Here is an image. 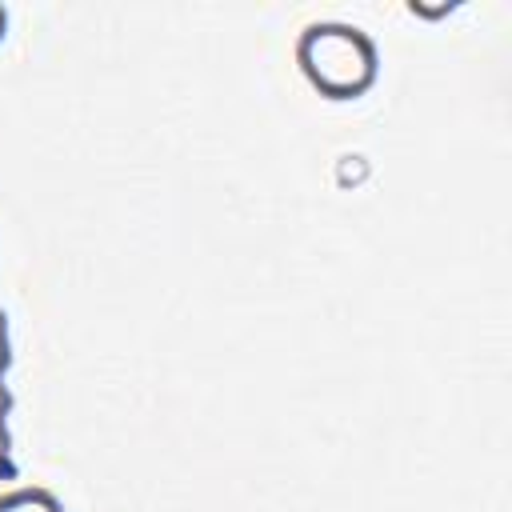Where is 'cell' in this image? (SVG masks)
<instances>
[{"instance_id": "6", "label": "cell", "mask_w": 512, "mask_h": 512, "mask_svg": "<svg viewBox=\"0 0 512 512\" xmlns=\"http://www.w3.org/2000/svg\"><path fill=\"white\" fill-rule=\"evenodd\" d=\"M4 28H8V12H4V4H0V40H4Z\"/></svg>"}, {"instance_id": "2", "label": "cell", "mask_w": 512, "mask_h": 512, "mask_svg": "<svg viewBox=\"0 0 512 512\" xmlns=\"http://www.w3.org/2000/svg\"><path fill=\"white\" fill-rule=\"evenodd\" d=\"M0 512H64L48 488H12L0 496Z\"/></svg>"}, {"instance_id": "5", "label": "cell", "mask_w": 512, "mask_h": 512, "mask_svg": "<svg viewBox=\"0 0 512 512\" xmlns=\"http://www.w3.org/2000/svg\"><path fill=\"white\" fill-rule=\"evenodd\" d=\"M12 412V392H8V384H4V376H0V420Z\"/></svg>"}, {"instance_id": "3", "label": "cell", "mask_w": 512, "mask_h": 512, "mask_svg": "<svg viewBox=\"0 0 512 512\" xmlns=\"http://www.w3.org/2000/svg\"><path fill=\"white\" fill-rule=\"evenodd\" d=\"M16 468H12V436H8V428H4V420H0V476H12Z\"/></svg>"}, {"instance_id": "1", "label": "cell", "mask_w": 512, "mask_h": 512, "mask_svg": "<svg viewBox=\"0 0 512 512\" xmlns=\"http://www.w3.org/2000/svg\"><path fill=\"white\" fill-rule=\"evenodd\" d=\"M296 64L328 100H356L376 84L380 52L372 36L344 20H316L296 40Z\"/></svg>"}, {"instance_id": "4", "label": "cell", "mask_w": 512, "mask_h": 512, "mask_svg": "<svg viewBox=\"0 0 512 512\" xmlns=\"http://www.w3.org/2000/svg\"><path fill=\"white\" fill-rule=\"evenodd\" d=\"M8 364H12V340H8V316L0 312V376L8 372Z\"/></svg>"}]
</instances>
